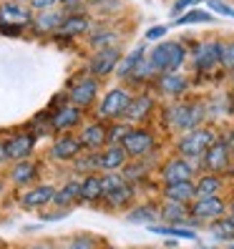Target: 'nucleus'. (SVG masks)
Listing matches in <instances>:
<instances>
[{"mask_svg": "<svg viewBox=\"0 0 234 249\" xmlns=\"http://www.w3.org/2000/svg\"><path fill=\"white\" fill-rule=\"evenodd\" d=\"M184 58H186V51L181 43H159L149 55V63L154 66L156 73H174L181 68Z\"/></svg>", "mask_w": 234, "mask_h": 249, "instance_id": "1", "label": "nucleus"}, {"mask_svg": "<svg viewBox=\"0 0 234 249\" xmlns=\"http://www.w3.org/2000/svg\"><path fill=\"white\" fill-rule=\"evenodd\" d=\"M204 116H207V108L201 104H177L169 108V126L186 134V131L201 126Z\"/></svg>", "mask_w": 234, "mask_h": 249, "instance_id": "2", "label": "nucleus"}, {"mask_svg": "<svg viewBox=\"0 0 234 249\" xmlns=\"http://www.w3.org/2000/svg\"><path fill=\"white\" fill-rule=\"evenodd\" d=\"M216 141V136H214V131L212 128H192V131H186V134L179 139V154L184 156V159H201L204 156V151L209 149V146Z\"/></svg>", "mask_w": 234, "mask_h": 249, "instance_id": "3", "label": "nucleus"}, {"mask_svg": "<svg viewBox=\"0 0 234 249\" xmlns=\"http://www.w3.org/2000/svg\"><path fill=\"white\" fill-rule=\"evenodd\" d=\"M154 146L156 139L146 128H128V134L121 139V149L126 151V156H134V159H144L146 154H151Z\"/></svg>", "mask_w": 234, "mask_h": 249, "instance_id": "4", "label": "nucleus"}, {"mask_svg": "<svg viewBox=\"0 0 234 249\" xmlns=\"http://www.w3.org/2000/svg\"><path fill=\"white\" fill-rule=\"evenodd\" d=\"M201 164L207 169V174H222L232 166V154L227 141H214L201 156Z\"/></svg>", "mask_w": 234, "mask_h": 249, "instance_id": "5", "label": "nucleus"}, {"mask_svg": "<svg viewBox=\"0 0 234 249\" xmlns=\"http://www.w3.org/2000/svg\"><path fill=\"white\" fill-rule=\"evenodd\" d=\"M192 219H199V222H214V219L227 214V204L219 196H207V199H194L192 209H189Z\"/></svg>", "mask_w": 234, "mask_h": 249, "instance_id": "6", "label": "nucleus"}, {"mask_svg": "<svg viewBox=\"0 0 234 249\" xmlns=\"http://www.w3.org/2000/svg\"><path fill=\"white\" fill-rule=\"evenodd\" d=\"M128 104H131V96L124 89H113L104 96V101H101V106H98V113L104 116V119H119V116L126 113Z\"/></svg>", "mask_w": 234, "mask_h": 249, "instance_id": "7", "label": "nucleus"}, {"mask_svg": "<svg viewBox=\"0 0 234 249\" xmlns=\"http://www.w3.org/2000/svg\"><path fill=\"white\" fill-rule=\"evenodd\" d=\"M119 61H121V51L119 48H104V51H98L91 58V73L93 76H108L111 71H116Z\"/></svg>", "mask_w": 234, "mask_h": 249, "instance_id": "8", "label": "nucleus"}, {"mask_svg": "<svg viewBox=\"0 0 234 249\" xmlns=\"http://www.w3.org/2000/svg\"><path fill=\"white\" fill-rule=\"evenodd\" d=\"M222 63V43H201L194 53V66L199 71H209Z\"/></svg>", "mask_w": 234, "mask_h": 249, "instance_id": "9", "label": "nucleus"}, {"mask_svg": "<svg viewBox=\"0 0 234 249\" xmlns=\"http://www.w3.org/2000/svg\"><path fill=\"white\" fill-rule=\"evenodd\" d=\"M194 177V166L189 164V159H171L164 166V181L174 184V181H192Z\"/></svg>", "mask_w": 234, "mask_h": 249, "instance_id": "10", "label": "nucleus"}, {"mask_svg": "<svg viewBox=\"0 0 234 249\" xmlns=\"http://www.w3.org/2000/svg\"><path fill=\"white\" fill-rule=\"evenodd\" d=\"M164 196L166 201H174V204H189L197 199V192H194V181H174V184H166L164 186Z\"/></svg>", "mask_w": 234, "mask_h": 249, "instance_id": "11", "label": "nucleus"}, {"mask_svg": "<svg viewBox=\"0 0 234 249\" xmlns=\"http://www.w3.org/2000/svg\"><path fill=\"white\" fill-rule=\"evenodd\" d=\"M96 91H98L96 81H93V78H83V81H78L76 86H73L71 101H73V104H76L78 108H81V106H89L91 101L96 98Z\"/></svg>", "mask_w": 234, "mask_h": 249, "instance_id": "12", "label": "nucleus"}, {"mask_svg": "<svg viewBox=\"0 0 234 249\" xmlns=\"http://www.w3.org/2000/svg\"><path fill=\"white\" fill-rule=\"evenodd\" d=\"M106 141H108L106 139V128L101 124H91V126H86L81 131V146H83V149H89V151H98Z\"/></svg>", "mask_w": 234, "mask_h": 249, "instance_id": "13", "label": "nucleus"}, {"mask_svg": "<svg viewBox=\"0 0 234 249\" xmlns=\"http://www.w3.org/2000/svg\"><path fill=\"white\" fill-rule=\"evenodd\" d=\"M126 151L121 149V146H111V149H106L104 154H98V166L104 171H119L126 166Z\"/></svg>", "mask_w": 234, "mask_h": 249, "instance_id": "14", "label": "nucleus"}, {"mask_svg": "<svg viewBox=\"0 0 234 249\" xmlns=\"http://www.w3.org/2000/svg\"><path fill=\"white\" fill-rule=\"evenodd\" d=\"M53 196H55L53 186H48V184L36 186V189H31V192H28V194L23 196V207H25V209H38V207H46V204H51V201H53Z\"/></svg>", "mask_w": 234, "mask_h": 249, "instance_id": "15", "label": "nucleus"}, {"mask_svg": "<svg viewBox=\"0 0 234 249\" xmlns=\"http://www.w3.org/2000/svg\"><path fill=\"white\" fill-rule=\"evenodd\" d=\"M159 86H162V91L166 93V96H184L186 93V89H189V81L181 76L179 71H174V73H164L162 76V81H159Z\"/></svg>", "mask_w": 234, "mask_h": 249, "instance_id": "16", "label": "nucleus"}, {"mask_svg": "<svg viewBox=\"0 0 234 249\" xmlns=\"http://www.w3.org/2000/svg\"><path fill=\"white\" fill-rule=\"evenodd\" d=\"M194 192H197V199L219 196V192H222V177H219V174H204V177H199V181L194 184Z\"/></svg>", "mask_w": 234, "mask_h": 249, "instance_id": "17", "label": "nucleus"}, {"mask_svg": "<svg viewBox=\"0 0 234 249\" xmlns=\"http://www.w3.org/2000/svg\"><path fill=\"white\" fill-rule=\"evenodd\" d=\"M28 20H31V13H28L23 5H16V3L0 5V23H5V25H25Z\"/></svg>", "mask_w": 234, "mask_h": 249, "instance_id": "18", "label": "nucleus"}, {"mask_svg": "<svg viewBox=\"0 0 234 249\" xmlns=\"http://www.w3.org/2000/svg\"><path fill=\"white\" fill-rule=\"evenodd\" d=\"M5 151H8V159L23 161L25 156H31V151H33V136H25V134L13 136V139L5 143Z\"/></svg>", "mask_w": 234, "mask_h": 249, "instance_id": "19", "label": "nucleus"}, {"mask_svg": "<svg viewBox=\"0 0 234 249\" xmlns=\"http://www.w3.org/2000/svg\"><path fill=\"white\" fill-rule=\"evenodd\" d=\"M81 139L76 136H61L55 143H53V156L55 159H76L81 154Z\"/></svg>", "mask_w": 234, "mask_h": 249, "instance_id": "20", "label": "nucleus"}, {"mask_svg": "<svg viewBox=\"0 0 234 249\" xmlns=\"http://www.w3.org/2000/svg\"><path fill=\"white\" fill-rule=\"evenodd\" d=\"M151 108H154V101H151V96H139V98H131V104H128V108H126V119L128 121H144L146 116L151 113Z\"/></svg>", "mask_w": 234, "mask_h": 249, "instance_id": "21", "label": "nucleus"}, {"mask_svg": "<svg viewBox=\"0 0 234 249\" xmlns=\"http://www.w3.org/2000/svg\"><path fill=\"white\" fill-rule=\"evenodd\" d=\"M89 18L86 16H71V18H63V23L58 25V33L66 36V38H73V36H81L89 31Z\"/></svg>", "mask_w": 234, "mask_h": 249, "instance_id": "22", "label": "nucleus"}, {"mask_svg": "<svg viewBox=\"0 0 234 249\" xmlns=\"http://www.w3.org/2000/svg\"><path fill=\"white\" fill-rule=\"evenodd\" d=\"M159 216L162 219H166V222H171V224H186L189 219H192V214H189V209H186V204H174V201H169L166 207L159 212Z\"/></svg>", "mask_w": 234, "mask_h": 249, "instance_id": "23", "label": "nucleus"}, {"mask_svg": "<svg viewBox=\"0 0 234 249\" xmlns=\"http://www.w3.org/2000/svg\"><path fill=\"white\" fill-rule=\"evenodd\" d=\"M78 121H81V108H78V106H63L61 111L55 113L53 126H55L58 131H66V128H71V126H78Z\"/></svg>", "mask_w": 234, "mask_h": 249, "instance_id": "24", "label": "nucleus"}, {"mask_svg": "<svg viewBox=\"0 0 234 249\" xmlns=\"http://www.w3.org/2000/svg\"><path fill=\"white\" fill-rule=\"evenodd\" d=\"M104 196H106V201H108V207H126V204L134 201V186L124 181L121 186H116L113 192H108V194H104Z\"/></svg>", "mask_w": 234, "mask_h": 249, "instance_id": "25", "label": "nucleus"}, {"mask_svg": "<svg viewBox=\"0 0 234 249\" xmlns=\"http://www.w3.org/2000/svg\"><path fill=\"white\" fill-rule=\"evenodd\" d=\"M101 196H104V186H101V177H86L81 181V199L86 201H98Z\"/></svg>", "mask_w": 234, "mask_h": 249, "instance_id": "26", "label": "nucleus"}, {"mask_svg": "<svg viewBox=\"0 0 234 249\" xmlns=\"http://www.w3.org/2000/svg\"><path fill=\"white\" fill-rule=\"evenodd\" d=\"M144 46H136L134 51H131L126 58H124V61H119V66H116V71H119V76L121 78H126V76H131V73H134V68L144 61Z\"/></svg>", "mask_w": 234, "mask_h": 249, "instance_id": "27", "label": "nucleus"}, {"mask_svg": "<svg viewBox=\"0 0 234 249\" xmlns=\"http://www.w3.org/2000/svg\"><path fill=\"white\" fill-rule=\"evenodd\" d=\"M212 234L216 239H222V242H234V222L232 219H224V216H219L212 222Z\"/></svg>", "mask_w": 234, "mask_h": 249, "instance_id": "28", "label": "nucleus"}, {"mask_svg": "<svg viewBox=\"0 0 234 249\" xmlns=\"http://www.w3.org/2000/svg\"><path fill=\"white\" fill-rule=\"evenodd\" d=\"M149 231L151 234H164V237H177V239H197V234L192 229H181V227H156V224H149Z\"/></svg>", "mask_w": 234, "mask_h": 249, "instance_id": "29", "label": "nucleus"}, {"mask_svg": "<svg viewBox=\"0 0 234 249\" xmlns=\"http://www.w3.org/2000/svg\"><path fill=\"white\" fill-rule=\"evenodd\" d=\"M81 199V184H66L61 192H55V196H53V201L55 204H61V207H66V204H73V201H78Z\"/></svg>", "mask_w": 234, "mask_h": 249, "instance_id": "30", "label": "nucleus"}, {"mask_svg": "<svg viewBox=\"0 0 234 249\" xmlns=\"http://www.w3.org/2000/svg\"><path fill=\"white\" fill-rule=\"evenodd\" d=\"M33 177H36V164H31V161H20V164L10 171V179L16 184H28V181H33Z\"/></svg>", "mask_w": 234, "mask_h": 249, "instance_id": "31", "label": "nucleus"}, {"mask_svg": "<svg viewBox=\"0 0 234 249\" xmlns=\"http://www.w3.org/2000/svg\"><path fill=\"white\" fill-rule=\"evenodd\" d=\"M159 219V212L154 207H139L134 212H128V222H141V224H154Z\"/></svg>", "mask_w": 234, "mask_h": 249, "instance_id": "32", "label": "nucleus"}, {"mask_svg": "<svg viewBox=\"0 0 234 249\" xmlns=\"http://www.w3.org/2000/svg\"><path fill=\"white\" fill-rule=\"evenodd\" d=\"M214 18H212V13H207V10H189V13H184V16L177 20V25H192V23H212Z\"/></svg>", "mask_w": 234, "mask_h": 249, "instance_id": "33", "label": "nucleus"}, {"mask_svg": "<svg viewBox=\"0 0 234 249\" xmlns=\"http://www.w3.org/2000/svg\"><path fill=\"white\" fill-rule=\"evenodd\" d=\"M63 23V16L61 13H43V16H38V20H36V25L40 28V31H58V25Z\"/></svg>", "mask_w": 234, "mask_h": 249, "instance_id": "34", "label": "nucleus"}, {"mask_svg": "<svg viewBox=\"0 0 234 249\" xmlns=\"http://www.w3.org/2000/svg\"><path fill=\"white\" fill-rule=\"evenodd\" d=\"M91 46L104 51V48H119V36L116 33H98L91 38Z\"/></svg>", "mask_w": 234, "mask_h": 249, "instance_id": "35", "label": "nucleus"}, {"mask_svg": "<svg viewBox=\"0 0 234 249\" xmlns=\"http://www.w3.org/2000/svg\"><path fill=\"white\" fill-rule=\"evenodd\" d=\"M93 169H98V154L96 151L76 159V171H93Z\"/></svg>", "mask_w": 234, "mask_h": 249, "instance_id": "36", "label": "nucleus"}, {"mask_svg": "<svg viewBox=\"0 0 234 249\" xmlns=\"http://www.w3.org/2000/svg\"><path fill=\"white\" fill-rule=\"evenodd\" d=\"M124 184V177H119L116 171H108L106 177H101V186H104V194H108V192H113L116 186H121Z\"/></svg>", "mask_w": 234, "mask_h": 249, "instance_id": "37", "label": "nucleus"}, {"mask_svg": "<svg viewBox=\"0 0 234 249\" xmlns=\"http://www.w3.org/2000/svg\"><path fill=\"white\" fill-rule=\"evenodd\" d=\"M204 3H207L214 13H219V16H227V18H234V10L224 3V0H204Z\"/></svg>", "mask_w": 234, "mask_h": 249, "instance_id": "38", "label": "nucleus"}, {"mask_svg": "<svg viewBox=\"0 0 234 249\" xmlns=\"http://www.w3.org/2000/svg\"><path fill=\"white\" fill-rule=\"evenodd\" d=\"M222 66L234 71V40L227 43V46H222Z\"/></svg>", "mask_w": 234, "mask_h": 249, "instance_id": "39", "label": "nucleus"}, {"mask_svg": "<svg viewBox=\"0 0 234 249\" xmlns=\"http://www.w3.org/2000/svg\"><path fill=\"white\" fill-rule=\"evenodd\" d=\"M68 249H96V239H91V237H76V239H71Z\"/></svg>", "mask_w": 234, "mask_h": 249, "instance_id": "40", "label": "nucleus"}, {"mask_svg": "<svg viewBox=\"0 0 234 249\" xmlns=\"http://www.w3.org/2000/svg\"><path fill=\"white\" fill-rule=\"evenodd\" d=\"M154 66L149 63V61H141L136 68H134V73H131V76H136V78H149V76H154Z\"/></svg>", "mask_w": 234, "mask_h": 249, "instance_id": "41", "label": "nucleus"}, {"mask_svg": "<svg viewBox=\"0 0 234 249\" xmlns=\"http://www.w3.org/2000/svg\"><path fill=\"white\" fill-rule=\"evenodd\" d=\"M169 31V25H159V28H151V31H146V40H156V38H164Z\"/></svg>", "mask_w": 234, "mask_h": 249, "instance_id": "42", "label": "nucleus"}, {"mask_svg": "<svg viewBox=\"0 0 234 249\" xmlns=\"http://www.w3.org/2000/svg\"><path fill=\"white\" fill-rule=\"evenodd\" d=\"M194 3H197V0H177L174 8H171V13H174V16H179V13H184L186 8H192Z\"/></svg>", "mask_w": 234, "mask_h": 249, "instance_id": "43", "label": "nucleus"}, {"mask_svg": "<svg viewBox=\"0 0 234 249\" xmlns=\"http://www.w3.org/2000/svg\"><path fill=\"white\" fill-rule=\"evenodd\" d=\"M31 3H33V8H38V10H48L55 0H31Z\"/></svg>", "mask_w": 234, "mask_h": 249, "instance_id": "44", "label": "nucleus"}, {"mask_svg": "<svg viewBox=\"0 0 234 249\" xmlns=\"http://www.w3.org/2000/svg\"><path fill=\"white\" fill-rule=\"evenodd\" d=\"M8 159V151H5V143H0V161Z\"/></svg>", "mask_w": 234, "mask_h": 249, "instance_id": "45", "label": "nucleus"}, {"mask_svg": "<svg viewBox=\"0 0 234 249\" xmlns=\"http://www.w3.org/2000/svg\"><path fill=\"white\" fill-rule=\"evenodd\" d=\"M28 249H53V247H48V244H33V247H28Z\"/></svg>", "mask_w": 234, "mask_h": 249, "instance_id": "46", "label": "nucleus"}, {"mask_svg": "<svg viewBox=\"0 0 234 249\" xmlns=\"http://www.w3.org/2000/svg\"><path fill=\"white\" fill-rule=\"evenodd\" d=\"M61 3H63V5H76L78 0H61Z\"/></svg>", "mask_w": 234, "mask_h": 249, "instance_id": "47", "label": "nucleus"}, {"mask_svg": "<svg viewBox=\"0 0 234 249\" xmlns=\"http://www.w3.org/2000/svg\"><path fill=\"white\" fill-rule=\"evenodd\" d=\"M229 154H232V161H234V141L229 143Z\"/></svg>", "mask_w": 234, "mask_h": 249, "instance_id": "48", "label": "nucleus"}, {"mask_svg": "<svg viewBox=\"0 0 234 249\" xmlns=\"http://www.w3.org/2000/svg\"><path fill=\"white\" fill-rule=\"evenodd\" d=\"M229 219H232V222H234V207H232V214H229Z\"/></svg>", "mask_w": 234, "mask_h": 249, "instance_id": "49", "label": "nucleus"}, {"mask_svg": "<svg viewBox=\"0 0 234 249\" xmlns=\"http://www.w3.org/2000/svg\"><path fill=\"white\" fill-rule=\"evenodd\" d=\"M199 249H216V247H199Z\"/></svg>", "mask_w": 234, "mask_h": 249, "instance_id": "50", "label": "nucleus"}, {"mask_svg": "<svg viewBox=\"0 0 234 249\" xmlns=\"http://www.w3.org/2000/svg\"><path fill=\"white\" fill-rule=\"evenodd\" d=\"M0 189H3V184H0Z\"/></svg>", "mask_w": 234, "mask_h": 249, "instance_id": "51", "label": "nucleus"}, {"mask_svg": "<svg viewBox=\"0 0 234 249\" xmlns=\"http://www.w3.org/2000/svg\"><path fill=\"white\" fill-rule=\"evenodd\" d=\"M98 3H101V0H98Z\"/></svg>", "mask_w": 234, "mask_h": 249, "instance_id": "52", "label": "nucleus"}]
</instances>
